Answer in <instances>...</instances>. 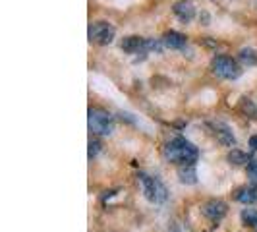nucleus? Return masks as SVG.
<instances>
[{"label":"nucleus","mask_w":257,"mask_h":232,"mask_svg":"<svg viewBox=\"0 0 257 232\" xmlns=\"http://www.w3.org/2000/svg\"><path fill=\"white\" fill-rule=\"evenodd\" d=\"M163 157L167 163H178V165H193L199 157L197 147L186 138H174L163 147Z\"/></svg>","instance_id":"1"},{"label":"nucleus","mask_w":257,"mask_h":232,"mask_svg":"<svg viewBox=\"0 0 257 232\" xmlns=\"http://www.w3.org/2000/svg\"><path fill=\"white\" fill-rule=\"evenodd\" d=\"M138 182H140L143 195H145V199H147L149 203L159 205V203H165L168 199L167 186L159 180L157 176H149V174H145V172H140V174H138Z\"/></svg>","instance_id":"2"},{"label":"nucleus","mask_w":257,"mask_h":232,"mask_svg":"<svg viewBox=\"0 0 257 232\" xmlns=\"http://www.w3.org/2000/svg\"><path fill=\"white\" fill-rule=\"evenodd\" d=\"M89 130L95 134V136H110L112 130H114V124H112V116L108 114L103 108H89Z\"/></svg>","instance_id":"3"},{"label":"nucleus","mask_w":257,"mask_h":232,"mask_svg":"<svg viewBox=\"0 0 257 232\" xmlns=\"http://www.w3.org/2000/svg\"><path fill=\"white\" fill-rule=\"evenodd\" d=\"M211 70L217 77H222V79H236V77L242 74L240 66L236 64V60H232L228 56H217L213 58L211 62Z\"/></svg>","instance_id":"4"},{"label":"nucleus","mask_w":257,"mask_h":232,"mask_svg":"<svg viewBox=\"0 0 257 232\" xmlns=\"http://www.w3.org/2000/svg\"><path fill=\"white\" fill-rule=\"evenodd\" d=\"M114 27L106 22H95L89 26V41L97 45H110L114 39Z\"/></svg>","instance_id":"5"},{"label":"nucleus","mask_w":257,"mask_h":232,"mask_svg":"<svg viewBox=\"0 0 257 232\" xmlns=\"http://www.w3.org/2000/svg\"><path fill=\"white\" fill-rule=\"evenodd\" d=\"M226 203L224 201H220V199H209L205 205H203V215H205L209 220H213V222H217L220 220L224 215H226Z\"/></svg>","instance_id":"6"},{"label":"nucleus","mask_w":257,"mask_h":232,"mask_svg":"<svg viewBox=\"0 0 257 232\" xmlns=\"http://www.w3.org/2000/svg\"><path fill=\"white\" fill-rule=\"evenodd\" d=\"M122 51L130 52V54H136V52H145L147 51V39L138 37V35H130V37H124V41L120 43Z\"/></svg>","instance_id":"7"},{"label":"nucleus","mask_w":257,"mask_h":232,"mask_svg":"<svg viewBox=\"0 0 257 232\" xmlns=\"http://www.w3.org/2000/svg\"><path fill=\"white\" fill-rule=\"evenodd\" d=\"M234 199L240 201V203H244V205H253V203H257V184L244 186V188L236 190Z\"/></svg>","instance_id":"8"},{"label":"nucleus","mask_w":257,"mask_h":232,"mask_svg":"<svg viewBox=\"0 0 257 232\" xmlns=\"http://www.w3.org/2000/svg\"><path fill=\"white\" fill-rule=\"evenodd\" d=\"M215 138H217V142L220 145H224V147H236V138H234V134H232V130L228 126H224V124H217L215 126Z\"/></svg>","instance_id":"9"},{"label":"nucleus","mask_w":257,"mask_h":232,"mask_svg":"<svg viewBox=\"0 0 257 232\" xmlns=\"http://www.w3.org/2000/svg\"><path fill=\"white\" fill-rule=\"evenodd\" d=\"M172 12L176 14L182 22H190V20H193V16H195V8H193V4L190 0H180V2H176L172 6Z\"/></svg>","instance_id":"10"},{"label":"nucleus","mask_w":257,"mask_h":232,"mask_svg":"<svg viewBox=\"0 0 257 232\" xmlns=\"http://www.w3.org/2000/svg\"><path fill=\"white\" fill-rule=\"evenodd\" d=\"M161 41H163V45L167 49H172V51H178V49L186 47V37L182 33H178V31H167Z\"/></svg>","instance_id":"11"},{"label":"nucleus","mask_w":257,"mask_h":232,"mask_svg":"<svg viewBox=\"0 0 257 232\" xmlns=\"http://www.w3.org/2000/svg\"><path fill=\"white\" fill-rule=\"evenodd\" d=\"M178 180L182 184H188L192 186L197 182V170H195V165H180L178 167Z\"/></svg>","instance_id":"12"},{"label":"nucleus","mask_w":257,"mask_h":232,"mask_svg":"<svg viewBox=\"0 0 257 232\" xmlns=\"http://www.w3.org/2000/svg\"><path fill=\"white\" fill-rule=\"evenodd\" d=\"M249 161H251V157L242 153L240 149H232L230 153H228V163L230 165H247Z\"/></svg>","instance_id":"13"},{"label":"nucleus","mask_w":257,"mask_h":232,"mask_svg":"<svg viewBox=\"0 0 257 232\" xmlns=\"http://www.w3.org/2000/svg\"><path fill=\"white\" fill-rule=\"evenodd\" d=\"M240 217L245 226H257V209H244Z\"/></svg>","instance_id":"14"},{"label":"nucleus","mask_w":257,"mask_h":232,"mask_svg":"<svg viewBox=\"0 0 257 232\" xmlns=\"http://www.w3.org/2000/svg\"><path fill=\"white\" fill-rule=\"evenodd\" d=\"M240 60H242V62H247V64H255L257 56L251 49H242V51H240Z\"/></svg>","instance_id":"15"},{"label":"nucleus","mask_w":257,"mask_h":232,"mask_svg":"<svg viewBox=\"0 0 257 232\" xmlns=\"http://www.w3.org/2000/svg\"><path fill=\"white\" fill-rule=\"evenodd\" d=\"M247 176L251 178L253 184H257V159H251L247 163Z\"/></svg>","instance_id":"16"},{"label":"nucleus","mask_w":257,"mask_h":232,"mask_svg":"<svg viewBox=\"0 0 257 232\" xmlns=\"http://www.w3.org/2000/svg\"><path fill=\"white\" fill-rule=\"evenodd\" d=\"M242 110H244L245 114L249 112V116L257 114V108H255V104L251 103V99H242Z\"/></svg>","instance_id":"17"},{"label":"nucleus","mask_w":257,"mask_h":232,"mask_svg":"<svg viewBox=\"0 0 257 232\" xmlns=\"http://www.w3.org/2000/svg\"><path fill=\"white\" fill-rule=\"evenodd\" d=\"M101 151V143L97 142V140H91L89 142V159H95L97 155Z\"/></svg>","instance_id":"18"},{"label":"nucleus","mask_w":257,"mask_h":232,"mask_svg":"<svg viewBox=\"0 0 257 232\" xmlns=\"http://www.w3.org/2000/svg\"><path fill=\"white\" fill-rule=\"evenodd\" d=\"M249 145H251V151H257V136H253V138L249 140Z\"/></svg>","instance_id":"19"},{"label":"nucleus","mask_w":257,"mask_h":232,"mask_svg":"<svg viewBox=\"0 0 257 232\" xmlns=\"http://www.w3.org/2000/svg\"><path fill=\"white\" fill-rule=\"evenodd\" d=\"M168 232H182V230L178 228V226H170V228H168Z\"/></svg>","instance_id":"20"}]
</instances>
